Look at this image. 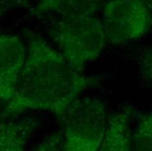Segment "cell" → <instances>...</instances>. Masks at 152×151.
<instances>
[{
	"label": "cell",
	"instance_id": "1",
	"mask_svg": "<svg viewBox=\"0 0 152 151\" xmlns=\"http://www.w3.org/2000/svg\"><path fill=\"white\" fill-rule=\"evenodd\" d=\"M24 33L29 49L15 93L1 111L0 120L17 117L27 110L50 111L63 117L68 106L94 80L74 70L39 35L29 30Z\"/></svg>",
	"mask_w": 152,
	"mask_h": 151
},
{
	"label": "cell",
	"instance_id": "2",
	"mask_svg": "<svg viewBox=\"0 0 152 151\" xmlns=\"http://www.w3.org/2000/svg\"><path fill=\"white\" fill-rule=\"evenodd\" d=\"M50 36L67 64L79 73L99 56L107 39L102 22L92 16L62 18L53 26Z\"/></svg>",
	"mask_w": 152,
	"mask_h": 151
},
{
	"label": "cell",
	"instance_id": "3",
	"mask_svg": "<svg viewBox=\"0 0 152 151\" xmlns=\"http://www.w3.org/2000/svg\"><path fill=\"white\" fill-rule=\"evenodd\" d=\"M62 131V150L95 151L100 149L106 128V105L98 98L82 97L66 108Z\"/></svg>",
	"mask_w": 152,
	"mask_h": 151
},
{
	"label": "cell",
	"instance_id": "4",
	"mask_svg": "<svg viewBox=\"0 0 152 151\" xmlns=\"http://www.w3.org/2000/svg\"><path fill=\"white\" fill-rule=\"evenodd\" d=\"M102 7V24L114 45L142 37L151 26V7L143 0H107Z\"/></svg>",
	"mask_w": 152,
	"mask_h": 151
},
{
	"label": "cell",
	"instance_id": "5",
	"mask_svg": "<svg viewBox=\"0 0 152 151\" xmlns=\"http://www.w3.org/2000/svg\"><path fill=\"white\" fill-rule=\"evenodd\" d=\"M27 49L20 38L0 32V101L14 95Z\"/></svg>",
	"mask_w": 152,
	"mask_h": 151
},
{
	"label": "cell",
	"instance_id": "6",
	"mask_svg": "<svg viewBox=\"0 0 152 151\" xmlns=\"http://www.w3.org/2000/svg\"><path fill=\"white\" fill-rule=\"evenodd\" d=\"M107 0H39L31 9L35 17L57 13L62 18L88 17L102 7Z\"/></svg>",
	"mask_w": 152,
	"mask_h": 151
},
{
	"label": "cell",
	"instance_id": "7",
	"mask_svg": "<svg viewBox=\"0 0 152 151\" xmlns=\"http://www.w3.org/2000/svg\"><path fill=\"white\" fill-rule=\"evenodd\" d=\"M99 150L102 151L132 150L129 112L112 114L108 116Z\"/></svg>",
	"mask_w": 152,
	"mask_h": 151
},
{
	"label": "cell",
	"instance_id": "8",
	"mask_svg": "<svg viewBox=\"0 0 152 151\" xmlns=\"http://www.w3.org/2000/svg\"><path fill=\"white\" fill-rule=\"evenodd\" d=\"M34 128V124L27 120H0V151L24 150Z\"/></svg>",
	"mask_w": 152,
	"mask_h": 151
},
{
	"label": "cell",
	"instance_id": "9",
	"mask_svg": "<svg viewBox=\"0 0 152 151\" xmlns=\"http://www.w3.org/2000/svg\"><path fill=\"white\" fill-rule=\"evenodd\" d=\"M138 125L132 134V150H151L152 116L151 114H135Z\"/></svg>",
	"mask_w": 152,
	"mask_h": 151
},
{
	"label": "cell",
	"instance_id": "10",
	"mask_svg": "<svg viewBox=\"0 0 152 151\" xmlns=\"http://www.w3.org/2000/svg\"><path fill=\"white\" fill-rule=\"evenodd\" d=\"M31 0H0V19L11 12L19 8H27Z\"/></svg>",
	"mask_w": 152,
	"mask_h": 151
},
{
	"label": "cell",
	"instance_id": "11",
	"mask_svg": "<svg viewBox=\"0 0 152 151\" xmlns=\"http://www.w3.org/2000/svg\"><path fill=\"white\" fill-rule=\"evenodd\" d=\"M62 133L58 135H54L50 137L48 140H46L41 144L36 146L35 150H62Z\"/></svg>",
	"mask_w": 152,
	"mask_h": 151
},
{
	"label": "cell",
	"instance_id": "12",
	"mask_svg": "<svg viewBox=\"0 0 152 151\" xmlns=\"http://www.w3.org/2000/svg\"><path fill=\"white\" fill-rule=\"evenodd\" d=\"M149 6H151V0H143Z\"/></svg>",
	"mask_w": 152,
	"mask_h": 151
}]
</instances>
